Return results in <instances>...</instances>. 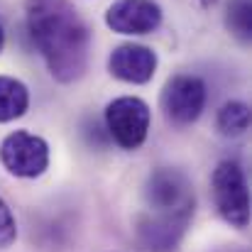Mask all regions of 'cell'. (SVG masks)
<instances>
[{
    "label": "cell",
    "instance_id": "6da1fadb",
    "mask_svg": "<svg viewBox=\"0 0 252 252\" xmlns=\"http://www.w3.org/2000/svg\"><path fill=\"white\" fill-rule=\"evenodd\" d=\"M27 32L54 81L84 79L91 54V30L71 0H25Z\"/></svg>",
    "mask_w": 252,
    "mask_h": 252
},
{
    "label": "cell",
    "instance_id": "7a4b0ae2",
    "mask_svg": "<svg viewBox=\"0 0 252 252\" xmlns=\"http://www.w3.org/2000/svg\"><path fill=\"white\" fill-rule=\"evenodd\" d=\"M103 123L108 137L127 152H135L145 145L152 125L150 105L137 95H120L113 98L103 110Z\"/></svg>",
    "mask_w": 252,
    "mask_h": 252
},
{
    "label": "cell",
    "instance_id": "3957f363",
    "mask_svg": "<svg viewBox=\"0 0 252 252\" xmlns=\"http://www.w3.org/2000/svg\"><path fill=\"white\" fill-rule=\"evenodd\" d=\"M211 191L220 218L230 228L245 230L250 225V191L243 167L230 159L218 162L211 174Z\"/></svg>",
    "mask_w": 252,
    "mask_h": 252
},
{
    "label": "cell",
    "instance_id": "277c9868",
    "mask_svg": "<svg viewBox=\"0 0 252 252\" xmlns=\"http://www.w3.org/2000/svg\"><path fill=\"white\" fill-rule=\"evenodd\" d=\"M0 164L17 179H37L49 169V142L30 130H15L0 142Z\"/></svg>",
    "mask_w": 252,
    "mask_h": 252
},
{
    "label": "cell",
    "instance_id": "5b68a950",
    "mask_svg": "<svg viewBox=\"0 0 252 252\" xmlns=\"http://www.w3.org/2000/svg\"><path fill=\"white\" fill-rule=\"evenodd\" d=\"M196 206H186L179 211H150L137 220V243L147 252H174L193 218Z\"/></svg>",
    "mask_w": 252,
    "mask_h": 252
},
{
    "label": "cell",
    "instance_id": "8992f818",
    "mask_svg": "<svg viewBox=\"0 0 252 252\" xmlns=\"http://www.w3.org/2000/svg\"><path fill=\"white\" fill-rule=\"evenodd\" d=\"M206 98H208V91L198 76L176 74V76L169 79L164 91H162L164 118L176 127L193 125L206 108Z\"/></svg>",
    "mask_w": 252,
    "mask_h": 252
},
{
    "label": "cell",
    "instance_id": "52a82bcc",
    "mask_svg": "<svg viewBox=\"0 0 252 252\" xmlns=\"http://www.w3.org/2000/svg\"><path fill=\"white\" fill-rule=\"evenodd\" d=\"M164 10L157 0H115L105 10V25L115 34L142 37L159 30Z\"/></svg>",
    "mask_w": 252,
    "mask_h": 252
},
{
    "label": "cell",
    "instance_id": "ba28073f",
    "mask_svg": "<svg viewBox=\"0 0 252 252\" xmlns=\"http://www.w3.org/2000/svg\"><path fill=\"white\" fill-rule=\"evenodd\" d=\"M145 201L150 211H179L186 206H196L193 186L189 176L179 169H155L145 184Z\"/></svg>",
    "mask_w": 252,
    "mask_h": 252
},
{
    "label": "cell",
    "instance_id": "9c48e42d",
    "mask_svg": "<svg viewBox=\"0 0 252 252\" xmlns=\"http://www.w3.org/2000/svg\"><path fill=\"white\" fill-rule=\"evenodd\" d=\"M157 52L152 47L145 44H135V42H125L118 44L110 57H108V74L123 84L142 86L150 84L155 71H157Z\"/></svg>",
    "mask_w": 252,
    "mask_h": 252
},
{
    "label": "cell",
    "instance_id": "30bf717a",
    "mask_svg": "<svg viewBox=\"0 0 252 252\" xmlns=\"http://www.w3.org/2000/svg\"><path fill=\"white\" fill-rule=\"evenodd\" d=\"M30 110V88L15 76H0V123L20 120Z\"/></svg>",
    "mask_w": 252,
    "mask_h": 252
},
{
    "label": "cell",
    "instance_id": "8fae6325",
    "mask_svg": "<svg viewBox=\"0 0 252 252\" xmlns=\"http://www.w3.org/2000/svg\"><path fill=\"white\" fill-rule=\"evenodd\" d=\"M216 127L223 137H240L250 130V105L243 100H228L218 108Z\"/></svg>",
    "mask_w": 252,
    "mask_h": 252
},
{
    "label": "cell",
    "instance_id": "7c38bea8",
    "mask_svg": "<svg viewBox=\"0 0 252 252\" xmlns=\"http://www.w3.org/2000/svg\"><path fill=\"white\" fill-rule=\"evenodd\" d=\"M225 25L230 30V34L235 39H240L243 44H248L252 39V5L248 0H235L228 7L225 15Z\"/></svg>",
    "mask_w": 252,
    "mask_h": 252
},
{
    "label": "cell",
    "instance_id": "4fadbf2b",
    "mask_svg": "<svg viewBox=\"0 0 252 252\" xmlns=\"http://www.w3.org/2000/svg\"><path fill=\"white\" fill-rule=\"evenodd\" d=\"M17 240V220L10 211V206L0 198V250L12 248Z\"/></svg>",
    "mask_w": 252,
    "mask_h": 252
},
{
    "label": "cell",
    "instance_id": "5bb4252c",
    "mask_svg": "<svg viewBox=\"0 0 252 252\" xmlns=\"http://www.w3.org/2000/svg\"><path fill=\"white\" fill-rule=\"evenodd\" d=\"M196 2H198L201 7H206V10H208V7H213V5H216L218 0H196Z\"/></svg>",
    "mask_w": 252,
    "mask_h": 252
},
{
    "label": "cell",
    "instance_id": "9a60e30c",
    "mask_svg": "<svg viewBox=\"0 0 252 252\" xmlns=\"http://www.w3.org/2000/svg\"><path fill=\"white\" fill-rule=\"evenodd\" d=\"M2 49H5V30L0 25V54H2Z\"/></svg>",
    "mask_w": 252,
    "mask_h": 252
}]
</instances>
